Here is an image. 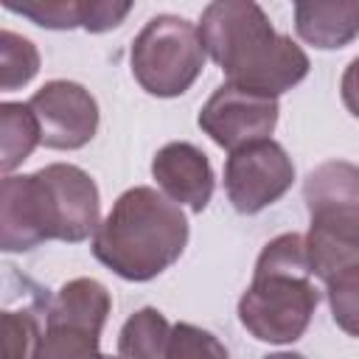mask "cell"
Returning <instances> with one entry per match:
<instances>
[{
  "mask_svg": "<svg viewBox=\"0 0 359 359\" xmlns=\"http://www.w3.org/2000/svg\"><path fill=\"white\" fill-rule=\"evenodd\" d=\"M196 28L205 53L238 90L278 98L309 76L306 50L292 36L278 34L266 11L252 0L208 3Z\"/></svg>",
  "mask_w": 359,
  "mask_h": 359,
  "instance_id": "6da1fadb",
  "label": "cell"
},
{
  "mask_svg": "<svg viewBox=\"0 0 359 359\" xmlns=\"http://www.w3.org/2000/svg\"><path fill=\"white\" fill-rule=\"evenodd\" d=\"M188 219L177 202L151 185L123 191L93 236V255L123 280L146 283L180 261Z\"/></svg>",
  "mask_w": 359,
  "mask_h": 359,
  "instance_id": "7a4b0ae2",
  "label": "cell"
},
{
  "mask_svg": "<svg viewBox=\"0 0 359 359\" xmlns=\"http://www.w3.org/2000/svg\"><path fill=\"white\" fill-rule=\"evenodd\" d=\"M93 213L87 182L65 163L34 174H8L0 182V247L28 252L42 241L79 244Z\"/></svg>",
  "mask_w": 359,
  "mask_h": 359,
  "instance_id": "3957f363",
  "label": "cell"
},
{
  "mask_svg": "<svg viewBox=\"0 0 359 359\" xmlns=\"http://www.w3.org/2000/svg\"><path fill=\"white\" fill-rule=\"evenodd\" d=\"M311 278L306 236L280 233L266 241L255 261L252 283L238 300V320L250 337L269 345L297 342L320 303Z\"/></svg>",
  "mask_w": 359,
  "mask_h": 359,
  "instance_id": "277c9868",
  "label": "cell"
},
{
  "mask_svg": "<svg viewBox=\"0 0 359 359\" xmlns=\"http://www.w3.org/2000/svg\"><path fill=\"white\" fill-rule=\"evenodd\" d=\"M309 208L306 250L314 278L323 283L337 272L359 264V165L328 160L303 180Z\"/></svg>",
  "mask_w": 359,
  "mask_h": 359,
  "instance_id": "5b68a950",
  "label": "cell"
},
{
  "mask_svg": "<svg viewBox=\"0 0 359 359\" xmlns=\"http://www.w3.org/2000/svg\"><path fill=\"white\" fill-rule=\"evenodd\" d=\"M205 45L199 28L177 14L151 17L129 48L135 81L157 98H177L194 87L205 70Z\"/></svg>",
  "mask_w": 359,
  "mask_h": 359,
  "instance_id": "8992f818",
  "label": "cell"
},
{
  "mask_svg": "<svg viewBox=\"0 0 359 359\" xmlns=\"http://www.w3.org/2000/svg\"><path fill=\"white\" fill-rule=\"evenodd\" d=\"M294 182V163L278 140H258L230 151L224 163V194L244 213H261L275 205Z\"/></svg>",
  "mask_w": 359,
  "mask_h": 359,
  "instance_id": "52a82bcc",
  "label": "cell"
},
{
  "mask_svg": "<svg viewBox=\"0 0 359 359\" xmlns=\"http://www.w3.org/2000/svg\"><path fill=\"white\" fill-rule=\"evenodd\" d=\"M278 98L255 95L224 81L199 109V129L216 146L236 151L241 146L269 140L278 126Z\"/></svg>",
  "mask_w": 359,
  "mask_h": 359,
  "instance_id": "ba28073f",
  "label": "cell"
},
{
  "mask_svg": "<svg viewBox=\"0 0 359 359\" xmlns=\"http://www.w3.org/2000/svg\"><path fill=\"white\" fill-rule=\"evenodd\" d=\"M28 104L39 121L45 149L76 151L87 146L98 132V101L79 81H45Z\"/></svg>",
  "mask_w": 359,
  "mask_h": 359,
  "instance_id": "9c48e42d",
  "label": "cell"
},
{
  "mask_svg": "<svg viewBox=\"0 0 359 359\" xmlns=\"http://www.w3.org/2000/svg\"><path fill=\"white\" fill-rule=\"evenodd\" d=\"M151 177L171 202L188 205L194 213L208 208L216 188L208 154L188 140L165 143L151 160Z\"/></svg>",
  "mask_w": 359,
  "mask_h": 359,
  "instance_id": "30bf717a",
  "label": "cell"
},
{
  "mask_svg": "<svg viewBox=\"0 0 359 359\" xmlns=\"http://www.w3.org/2000/svg\"><path fill=\"white\" fill-rule=\"evenodd\" d=\"M294 31L320 50H337L359 36V0H300Z\"/></svg>",
  "mask_w": 359,
  "mask_h": 359,
  "instance_id": "8fae6325",
  "label": "cell"
},
{
  "mask_svg": "<svg viewBox=\"0 0 359 359\" xmlns=\"http://www.w3.org/2000/svg\"><path fill=\"white\" fill-rule=\"evenodd\" d=\"M112 311V297L109 289L95 280V278H73L67 280L50 303H45L42 314L45 323H56V325H73V328H84L93 334L104 331V323Z\"/></svg>",
  "mask_w": 359,
  "mask_h": 359,
  "instance_id": "7c38bea8",
  "label": "cell"
},
{
  "mask_svg": "<svg viewBox=\"0 0 359 359\" xmlns=\"http://www.w3.org/2000/svg\"><path fill=\"white\" fill-rule=\"evenodd\" d=\"M171 323L154 306H143L126 317L118 334L121 359H168Z\"/></svg>",
  "mask_w": 359,
  "mask_h": 359,
  "instance_id": "4fadbf2b",
  "label": "cell"
},
{
  "mask_svg": "<svg viewBox=\"0 0 359 359\" xmlns=\"http://www.w3.org/2000/svg\"><path fill=\"white\" fill-rule=\"evenodd\" d=\"M0 132H3V154H0V168L8 177L17 165H22L31 151L42 143L39 121L25 101H3L0 104Z\"/></svg>",
  "mask_w": 359,
  "mask_h": 359,
  "instance_id": "5bb4252c",
  "label": "cell"
},
{
  "mask_svg": "<svg viewBox=\"0 0 359 359\" xmlns=\"http://www.w3.org/2000/svg\"><path fill=\"white\" fill-rule=\"evenodd\" d=\"M98 342H101V334L73 328V325L45 323L39 345L31 359H121V356L101 353Z\"/></svg>",
  "mask_w": 359,
  "mask_h": 359,
  "instance_id": "9a60e30c",
  "label": "cell"
},
{
  "mask_svg": "<svg viewBox=\"0 0 359 359\" xmlns=\"http://www.w3.org/2000/svg\"><path fill=\"white\" fill-rule=\"evenodd\" d=\"M3 8L50 31L84 28L87 20V0H3Z\"/></svg>",
  "mask_w": 359,
  "mask_h": 359,
  "instance_id": "2e32d148",
  "label": "cell"
},
{
  "mask_svg": "<svg viewBox=\"0 0 359 359\" xmlns=\"http://www.w3.org/2000/svg\"><path fill=\"white\" fill-rule=\"evenodd\" d=\"M39 73V50L31 39L3 28L0 31V87L3 93L25 87Z\"/></svg>",
  "mask_w": 359,
  "mask_h": 359,
  "instance_id": "e0dca14e",
  "label": "cell"
},
{
  "mask_svg": "<svg viewBox=\"0 0 359 359\" xmlns=\"http://www.w3.org/2000/svg\"><path fill=\"white\" fill-rule=\"evenodd\" d=\"M325 297L337 328H342L348 337H359V264L325 280Z\"/></svg>",
  "mask_w": 359,
  "mask_h": 359,
  "instance_id": "ac0fdd59",
  "label": "cell"
},
{
  "mask_svg": "<svg viewBox=\"0 0 359 359\" xmlns=\"http://www.w3.org/2000/svg\"><path fill=\"white\" fill-rule=\"evenodd\" d=\"M45 328V314L36 309L3 311V359H31Z\"/></svg>",
  "mask_w": 359,
  "mask_h": 359,
  "instance_id": "d6986e66",
  "label": "cell"
},
{
  "mask_svg": "<svg viewBox=\"0 0 359 359\" xmlns=\"http://www.w3.org/2000/svg\"><path fill=\"white\" fill-rule=\"evenodd\" d=\"M168 359H230V353L216 334L194 323H177L171 325Z\"/></svg>",
  "mask_w": 359,
  "mask_h": 359,
  "instance_id": "ffe728a7",
  "label": "cell"
},
{
  "mask_svg": "<svg viewBox=\"0 0 359 359\" xmlns=\"http://www.w3.org/2000/svg\"><path fill=\"white\" fill-rule=\"evenodd\" d=\"M132 11L129 0H87V20H84V31L90 34H104L118 28L126 14Z\"/></svg>",
  "mask_w": 359,
  "mask_h": 359,
  "instance_id": "44dd1931",
  "label": "cell"
},
{
  "mask_svg": "<svg viewBox=\"0 0 359 359\" xmlns=\"http://www.w3.org/2000/svg\"><path fill=\"white\" fill-rule=\"evenodd\" d=\"M339 95H342L345 109L353 118H359V56L348 62V67L342 73V81H339Z\"/></svg>",
  "mask_w": 359,
  "mask_h": 359,
  "instance_id": "7402d4cb",
  "label": "cell"
},
{
  "mask_svg": "<svg viewBox=\"0 0 359 359\" xmlns=\"http://www.w3.org/2000/svg\"><path fill=\"white\" fill-rule=\"evenodd\" d=\"M264 359H306L303 353H294V351H278V353H266Z\"/></svg>",
  "mask_w": 359,
  "mask_h": 359,
  "instance_id": "603a6c76",
  "label": "cell"
}]
</instances>
